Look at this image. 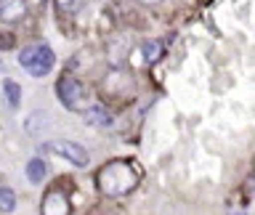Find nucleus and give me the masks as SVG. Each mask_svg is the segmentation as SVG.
I'll use <instances>...</instances> for the list:
<instances>
[{
	"label": "nucleus",
	"instance_id": "obj_9",
	"mask_svg": "<svg viewBox=\"0 0 255 215\" xmlns=\"http://www.w3.org/2000/svg\"><path fill=\"white\" fill-rule=\"evenodd\" d=\"M141 53H143V59H146L149 64H154V61L162 59L165 43L162 40H146V43H141Z\"/></svg>",
	"mask_w": 255,
	"mask_h": 215
},
{
	"label": "nucleus",
	"instance_id": "obj_15",
	"mask_svg": "<svg viewBox=\"0 0 255 215\" xmlns=\"http://www.w3.org/2000/svg\"><path fill=\"white\" fill-rule=\"evenodd\" d=\"M0 69H3V61H0Z\"/></svg>",
	"mask_w": 255,
	"mask_h": 215
},
{
	"label": "nucleus",
	"instance_id": "obj_10",
	"mask_svg": "<svg viewBox=\"0 0 255 215\" xmlns=\"http://www.w3.org/2000/svg\"><path fill=\"white\" fill-rule=\"evenodd\" d=\"M45 175H48V167H45L43 159H40V157L29 159V162H27V178H29L32 183H43Z\"/></svg>",
	"mask_w": 255,
	"mask_h": 215
},
{
	"label": "nucleus",
	"instance_id": "obj_13",
	"mask_svg": "<svg viewBox=\"0 0 255 215\" xmlns=\"http://www.w3.org/2000/svg\"><path fill=\"white\" fill-rule=\"evenodd\" d=\"M77 3H80V0H56V5H59V11H61V13L77 11Z\"/></svg>",
	"mask_w": 255,
	"mask_h": 215
},
{
	"label": "nucleus",
	"instance_id": "obj_7",
	"mask_svg": "<svg viewBox=\"0 0 255 215\" xmlns=\"http://www.w3.org/2000/svg\"><path fill=\"white\" fill-rule=\"evenodd\" d=\"M27 16V0H0V21L16 24Z\"/></svg>",
	"mask_w": 255,
	"mask_h": 215
},
{
	"label": "nucleus",
	"instance_id": "obj_6",
	"mask_svg": "<svg viewBox=\"0 0 255 215\" xmlns=\"http://www.w3.org/2000/svg\"><path fill=\"white\" fill-rule=\"evenodd\" d=\"M69 213H72L69 197L61 189H51L43 197V215H69Z\"/></svg>",
	"mask_w": 255,
	"mask_h": 215
},
{
	"label": "nucleus",
	"instance_id": "obj_4",
	"mask_svg": "<svg viewBox=\"0 0 255 215\" xmlns=\"http://www.w3.org/2000/svg\"><path fill=\"white\" fill-rule=\"evenodd\" d=\"M45 151H53V154H59V157H67L72 165H77V167H85L88 165V151L80 146V143H75V141H48L45 146H43Z\"/></svg>",
	"mask_w": 255,
	"mask_h": 215
},
{
	"label": "nucleus",
	"instance_id": "obj_5",
	"mask_svg": "<svg viewBox=\"0 0 255 215\" xmlns=\"http://www.w3.org/2000/svg\"><path fill=\"white\" fill-rule=\"evenodd\" d=\"M133 91V77L128 75L125 69H112L107 77H104V93L112 96V99H125Z\"/></svg>",
	"mask_w": 255,
	"mask_h": 215
},
{
	"label": "nucleus",
	"instance_id": "obj_12",
	"mask_svg": "<svg viewBox=\"0 0 255 215\" xmlns=\"http://www.w3.org/2000/svg\"><path fill=\"white\" fill-rule=\"evenodd\" d=\"M13 207H16V194H13V189L3 186V189H0V213H13Z\"/></svg>",
	"mask_w": 255,
	"mask_h": 215
},
{
	"label": "nucleus",
	"instance_id": "obj_2",
	"mask_svg": "<svg viewBox=\"0 0 255 215\" xmlns=\"http://www.w3.org/2000/svg\"><path fill=\"white\" fill-rule=\"evenodd\" d=\"M19 64L29 72L32 77H45L56 64V53L51 51L48 43H35V45L24 48V51L19 53Z\"/></svg>",
	"mask_w": 255,
	"mask_h": 215
},
{
	"label": "nucleus",
	"instance_id": "obj_1",
	"mask_svg": "<svg viewBox=\"0 0 255 215\" xmlns=\"http://www.w3.org/2000/svg\"><path fill=\"white\" fill-rule=\"evenodd\" d=\"M141 181V173L138 167L128 159H112L96 173V186H99L101 194L107 197H123V194H130V191L138 186Z\"/></svg>",
	"mask_w": 255,
	"mask_h": 215
},
{
	"label": "nucleus",
	"instance_id": "obj_14",
	"mask_svg": "<svg viewBox=\"0 0 255 215\" xmlns=\"http://www.w3.org/2000/svg\"><path fill=\"white\" fill-rule=\"evenodd\" d=\"M138 3H143V5H157V3H162V0H138Z\"/></svg>",
	"mask_w": 255,
	"mask_h": 215
},
{
	"label": "nucleus",
	"instance_id": "obj_11",
	"mask_svg": "<svg viewBox=\"0 0 255 215\" xmlns=\"http://www.w3.org/2000/svg\"><path fill=\"white\" fill-rule=\"evenodd\" d=\"M3 93H5V101H8V107H11V109H16L21 104V88H19V83L5 80V83H3Z\"/></svg>",
	"mask_w": 255,
	"mask_h": 215
},
{
	"label": "nucleus",
	"instance_id": "obj_3",
	"mask_svg": "<svg viewBox=\"0 0 255 215\" xmlns=\"http://www.w3.org/2000/svg\"><path fill=\"white\" fill-rule=\"evenodd\" d=\"M56 93H59V101H61L67 109H72V111H80V109H83V104L88 101V88L80 83L77 77H72V75H67V77L59 80Z\"/></svg>",
	"mask_w": 255,
	"mask_h": 215
},
{
	"label": "nucleus",
	"instance_id": "obj_8",
	"mask_svg": "<svg viewBox=\"0 0 255 215\" xmlns=\"http://www.w3.org/2000/svg\"><path fill=\"white\" fill-rule=\"evenodd\" d=\"M112 122V111L101 104H93L91 109H85V125L91 127H107Z\"/></svg>",
	"mask_w": 255,
	"mask_h": 215
}]
</instances>
